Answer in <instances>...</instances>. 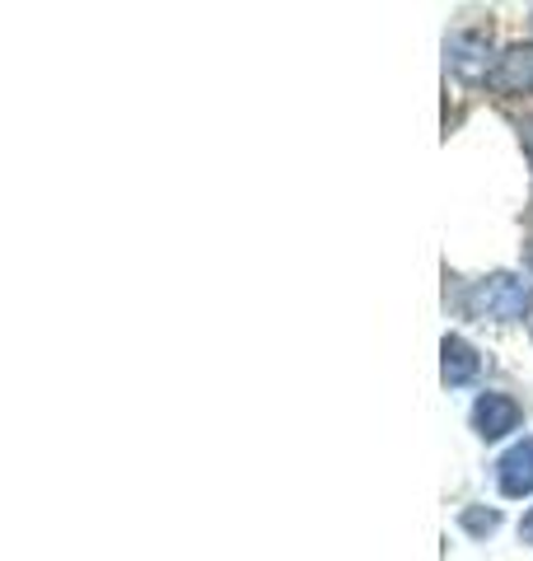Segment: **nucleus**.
I'll return each mask as SVG.
<instances>
[{
	"mask_svg": "<svg viewBox=\"0 0 533 561\" xmlns=\"http://www.w3.org/2000/svg\"><path fill=\"white\" fill-rule=\"evenodd\" d=\"M468 305H473V313H483V319L506 323V319H524V313L533 309V290L520 276H487L483 286L473 290Z\"/></svg>",
	"mask_w": 533,
	"mask_h": 561,
	"instance_id": "obj_1",
	"label": "nucleus"
},
{
	"mask_svg": "<svg viewBox=\"0 0 533 561\" xmlns=\"http://www.w3.org/2000/svg\"><path fill=\"white\" fill-rule=\"evenodd\" d=\"M487 84L496 94H533V43L510 47L506 57L487 70Z\"/></svg>",
	"mask_w": 533,
	"mask_h": 561,
	"instance_id": "obj_2",
	"label": "nucleus"
},
{
	"mask_svg": "<svg viewBox=\"0 0 533 561\" xmlns=\"http://www.w3.org/2000/svg\"><path fill=\"white\" fill-rule=\"evenodd\" d=\"M473 426H477V435H487V440H501L506 431L520 426V402L506 393H483L473 408Z\"/></svg>",
	"mask_w": 533,
	"mask_h": 561,
	"instance_id": "obj_3",
	"label": "nucleus"
},
{
	"mask_svg": "<svg viewBox=\"0 0 533 561\" xmlns=\"http://www.w3.org/2000/svg\"><path fill=\"white\" fill-rule=\"evenodd\" d=\"M496 472H501V491L506 496H529L533 491V440H520L501 463H496Z\"/></svg>",
	"mask_w": 533,
	"mask_h": 561,
	"instance_id": "obj_4",
	"label": "nucleus"
},
{
	"mask_svg": "<svg viewBox=\"0 0 533 561\" xmlns=\"http://www.w3.org/2000/svg\"><path fill=\"white\" fill-rule=\"evenodd\" d=\"M477 375V351L464 342V337H444V383L458 389Z\"/></svg>",
	"mask_w": 533,
	"mask_h": 561,
	"instance_id": "obj_5",
	"label": "nucleus"
},
{
	"mask_svg": "<svg viewBox=\"0 0 533 561\" xmlns=\"http://www.w3.org/2000/svg\"><path fill=\"white\" fill-rule=\"evenodd\" d=\"M496 524H501L496 511H464V529H473V534H491Z\"/></svg>",
	"mask_w": 533,
	"mask_h": 561,
	"instance_id": "obj_6",
	"label": "nucleus"
},
{
	"mask_svg": "<svg viewBox=\"0 0 533 561\" xmlns=\"http://www.w3.org/2000/svg\"><path fill=\"white\" fill-rule=\"evenodd\" d=\"M520 538H524V542H533V511H529V515H524V524H520Z\"/></svg>",
	"mask_w": 533,
	"mask_h": 561,
	"instance_id": "obj_7",
	"label": "nucleus"
},
{
	"mask_svg": "<svg viewBox=\"0 0 533 561\" xmlns=\"http://www.w3.org/2000/svg\"><path fill=\"white\" fill-rule=\"evenodd\" d=\"M524 150H529V160H533V122L524 127Z\"/></svg>",
	"mask_w": 533,
	"mask_h": 561,
	"instance_id": "obj_8",
	"label": "nucleus"
},
{
	"mask_svg": "<svg viewBox=\"0 0 533 561\" xmlns=\"http://www.w3.org/2000/svg\"><path fill=\"white\" fill-rule=\"evenodd\" d=\"M529 267H533V249H529Z\"/></svg>",
	"mask_w": 533,
	"mask_h": 561,
	"instance_id": "obj_9",
	"label": "nucleus"
}]
</instances>
